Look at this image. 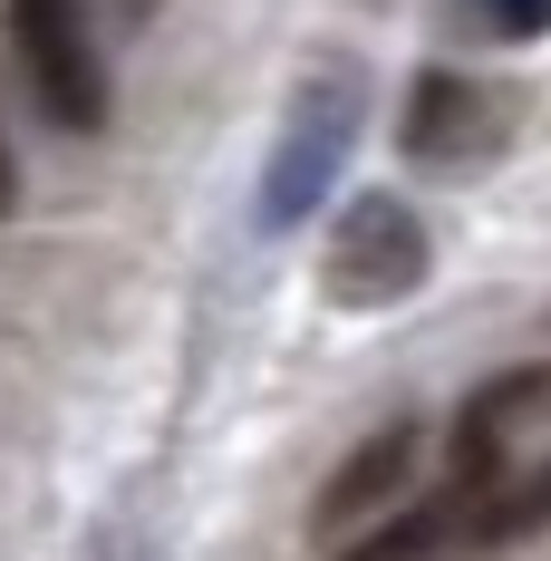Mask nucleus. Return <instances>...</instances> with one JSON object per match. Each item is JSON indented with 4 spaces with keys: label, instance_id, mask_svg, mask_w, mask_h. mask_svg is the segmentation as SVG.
Instances as JSON below:
<instances>
[{
    "label": "nucleus",
    "instance_id": "7ed1b4c3",
    "mask_svg": "<svg viewBox=\"0 0 551 561\" xmlns=\"http://www.w3.org/2000/svg\"><path fill=\"white\" fill-rule=\"evenodd\" d=\"M436 272V242L416 224V204L406 194H348L338 204L330 242H320V290H330V310H397V300H416Z\"/></svg>",
    "mask_w": 551,
    "mask_h": 561
},
{
    "label": "nucleus",
    "instance_id": "f257e3e1",
    "mask_svg": "<svg viewBox=\"0 0 551 561\" xmlns=\"http://www.w3.org/2000/svg\"><path fill=\"white\" fill-rule=\"evenodd\" d=\"M358 116H368V68H358V58H320V68L290 88V116H280L262 194H252V224L262 232H300L330 204L338 165H348V146H358Z\"/></svg>",
    "mask_w": 551,
    "mask_h": 561
},
{
    "label": "nucleus",
    "instance_id": "20e7f679",
    "mask_svg": "<svg viewBox=\"0 0 551 561\" xmlns=\"http://www.w3.org/2000/svg\"><path fill=\"white\" fill-rule=\"evenodd\" d=\"M513 146V98H503L494 78H474V68H426L416 88H406V116H397V156L426 174H464L503 156Z\"/></svg>",
    "mask_w": 551,
    "mask_h": 561
},
{
    "label": "nucleus",
    "instance_id": "39448f33",
    "mask_svg": "<svg viewBox=\"0 0 551 561\" xmlns=\"http://www.w3.org/2000/svg\"><path fill=\"white\" fill-rule=\"evenodd\" d=\"M416 465H426V426H416V416H387L378 436H358V455L310 494V533H320V542L368 533L378 513H397V494L416 484Z\"/></svg>",
    "mask_w": 551,
    "mask_h": 561
},
{
    "label": "nucleus",
    "instance_id": "f03ea898",
    "mask_svg": "<svg viewBox=\"0 0 551 561\" xmlns=\"http://www.w3.org/2000/svg\"><path fill=\"white\" fill-rule=\"evenodd\" d=\"M0 39L20 58L30 107L49 116L58 136H107L116 78H107L97 30H88V0H0Z\"/></svg>",
    "mask_w": 551,
    "mask_h": 561
},
{
    "label": "nucleus",
    "instance_id": "423d86ee",
    "mask_svg": "<svg viewBox=\"0 0 551 561\" xmlns=\"http://www.w3.org/2000/svg\"><path fill=\"white\" fill-rule=\"evenodd\" d=\"M542 388H551L542 368H513L503 388H474V397H464V416H455V494H474L484 474H503V436H513V416H523Z\"/></svg>",
    "mask_w": 551,
    "mask_h": 561
},
{
    "label": "nucleus",
    "instance_id": "0eeeda50",
    "mask_svg": "<svg viewBox=\"0 0 551 561\" xmlns=\"http://www.w3.org/2000/svg\"><path fill=\"white\" fill-rule=\"evenodd\" d=\"M445 513H455L464 542H523V533L551 513V465L523 474V484H494V494H445Z\"/></svg>",
    "mask_w": 551,
    "mask_h": 561
},
{
    "label": "nucleus",
    "instance_id": "1a4fd4ad",
    "mask_svg": "<svg viewBox=\"0 0 551 561\" xmlns=\"http://www.w3.org/2000/svg\"><path fill=\"white\" fill-rule=\"evenodd\" d=\"M464 20H484L494 39H542V30H551V0H464Z\"/></svg>",
    "mask_w": 551,
    "mask_h": 561
},
{
    "label": "nucleus",
    "instance_id": "9d476101",
    "mask_svg": "<svg viewBox=\"0 0 551 561\" xmlns=\"http://www.w3.org/2000/svg\"><path fill=\"white\" fill-rule=\"evenodd\" d=\"M10 204H20V156H10V126H0V224H10Z\"/></svg>",
    "mask_w": 551,
    "mask_h": 561
},
{
    "label": "nucleus",
    "instance_id": "6e6552de",
    "mask_svg": "<svg viewBox=\"0 0 551 561\" xmlns=\"http://www.w3.org/2000/svg\"><path fill=\"white\" fill-rule=\"evenodd\" d=\"M445 533H455V513H387L378 533H348L338 542V561H426V552H445Z\"/></svg>",
    "mask_w": 551,
    "mask_h": 561
}]
</instances>
